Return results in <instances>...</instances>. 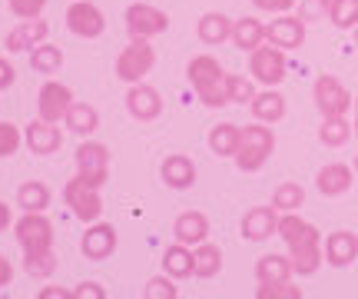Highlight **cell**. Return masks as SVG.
Segmentation results:
<instances>
[{"label":"cell","mask_w":358,"mask_h":299,"mask_svg":"<svg viewBox=\"0 0 358 299\" xmlns=\"http://www.w3.org/2000/svg\"><path fill=\"white\" fill-rule=\"evenodd\" d=\"M226 93H229V104H252L256 97V83L243 74H226Z\"/></svg>","instance_id":"cell-37"},{"label":"cell","mask_w":358,"mask_h":299,"mask_svg":"<svg viewBox=\"0 0 358 299\" xmlns=\"http://www.w3.org/2000/svg\"><path fill=\"white\" fill-rule=\"evenodd\" d=\"M163 273H169L173 279H189L196 276V256H192V246L186 243H173L163 253Z\"/></svg>","instance_id":"cell-27"},{"label":"cell","mask_w":358,"mask_h":299,"mask_svg":"<svg viewBox=\"0 0 358 299\" xmlns=\"http://www.w3.org/2000/svg\"><path fill=\"white\" fill-rule=\"evenodd\" d=\"M66 30H70L73 37L96 40V37H103V30H106V17H103V11L93 0H73L70 11H66Z\"/></svg>","instance_id":"cell-11"},{"label":"cell","mask_w":358,"mask_h":299,"mask_svg":"<svg viewBox=\"0 0 358 299\" xmlns=\"http://www.w3.org/2000/svg\"><path fill=\"white\" fill-rule=\"evenodd\" d=\"M17 207L24 209V213H47V207H50V186L40 183V180L20 183V190H17Z\"/></svg>","instance_id":"cell-30"},{"label":"cell","mask_w":358,"mask_h":299,"mask_svg":"<svg viewBox=\"0 0 358 299\" xmlns=\"http://www.w3.org/2000/svg\"><path fill=\"white\" fill-rule=\"evenodd\" d=\"M70 106H73V90L66 83H60V80L47 77V83L37 93V113L43 120H50V123H60Z\"/></svg>","instance_id":"cell-13"},{"label":"cell","mask_w":358,"mask_h":299,"mask_svg":"<svg viewBox=\"0 0 358 299\" xmlns=\"http://www.w3.org/2000/svg\"><path fill=\"white\" fill-rule=\"evenodd\" d=\"M80 253L90 263H103L116 253V230L110 223H87V233L80 236Z\"/></svg>","instance_id":"cell-15"},{"label":"cell","mask_w":358,"mask_h":299,"mask_svg":"<svg viewBox=\"0 0 358 299\" xmlns=\"http://www.w3.org/2000/svg\"><path fill=\"white\" fill-rule=\"evenodd\" d=\"M306 203V190H302V183H279L275 186V193H272V207L279 209V213H299V207Z\"/></svg>","instance_id":"cell-34"},{"label":"cell","mask_w":358,"mask_h":299,"mask_svg":"<svg viewBox=\"0 0 358 299\" xmlns=\"http://www.w3.org/2000/svg\"><path fill=\"white\" fill-rule=\"evenodd\" d=\"M143 296L146 299H176L179 286H176V279H173V276L163 273V276H153V279L143 286Z\"/></svg>","instance_id":"cell-38"},{"label":"cell","mask_w":358,"mask_h":299,"mask_svg":"<svg viewBox=\"0 0 358 299\" xmlns=\"http://www.w3.org/2000/svg\"><path fill=\"white\" fill-rule=\"evenodd\" d=\"M40 299H73V289H57V286H47V289H40Z\"/></svg>","instance_id":"cell-47"},{"label":"cell","mask_w":358,"mask_h":299,"mask_svg":"<svg viewBox=\"0 0 358 299\" xmlns=\"http://www.w3.org/2000/svg\"><path fill=\"white\" fill-rule=\"evenodd\" d=\"M352 127H355V137H358V117H355V123H352Z\"/></svg>","instance_id":"cell-49"},{"label":"cell","mask_w":358,"mask_h":299,"mask_svg":"<svg viewBox=\"0 0 358 299\" xmlns=\"http://www.w3.org/2000/svg\"><path fill=\"white\" fill-rule=\"evenodd\" d=\"M153 67H156L153 43L143 37H129V43L120 50V57H116L113 74L123 80V83H140V80H146L153 74Z\"/></svg>","instance_id":"cell-4"},{"label":"cell","mask_w":358,"mask_h":299,"mask_svg":"<svg viewBox=\"0 0 358 299\" xmlns=\"http://www.w3.org/2000/svg\"><path fill=\"white\" fill-rule=\"evenodd\" d=\"M73 160H77V176L80 180L103 190V183L110 180V150H106L103 144H96V140H83V144L77 146Z\"/></svg>","instance_id":"cell-6"},{"label":"cell","mask_w":358,"mask_h":299,"mask_svg":"<svg viewBox=\"0 0 358 299\" xmlns=\"http://www.w3.org/2000/svg\"><path fill=\"white\" fill-rule=\"evenodd\" d=\"M355 176H358V153H355Z\"/></svg>","instance_id":"cell-50"},{"label":"cell","mask_w":358,"mask_h":299,"mask_svg":"<svg viewBox=\"0 0 358 299\" xmlns=\"http://www.w3.org/2000/svg\"><path fill=\"white\" fill-rule=\"evenodd\" d=\"M10 279H13V266H10V260L0 253V289L10 286Z\"/></svg>","instance_id":"cell-46"},{"label":"cell","mask_w":358,"mask_h":299,"mask_svg":"<svg viewBox=\"0 0 358 299\" xmlns=\"http://www.w3.org/2000/svg\"><path fill=\"white\" fill-rule=\"evenodd\" d=\"M355 47H358V27H355Z\"/></svg>","instance_id":"cell-52"},{"label":"cell","mask_w":358,"mask_h":299,"mask_svg":"<svg viewBox=\"0 0 358 299\" xmlns=\"http://www.w3.org/2000/svg\"><path fill=\"white\" fill-rule=\"evenodd\" d=\"M239 133H243V127H236V123H216L209 130V137H206V144H209V150L216 156L232 160L236 150H239Z\"/></svg>","instance_id":"cell-29"},{"label":"cell","mask_w":358,"mask_h":299,"mask_svg":"<svg viewBox=\"0 0 358 299\" xmlns=\"http://www.w3.org/2000/svg\"><path fill=\"white\" fill-rule=\"evenodd\" d=\"M279 236L289 246V260L299 276H315L319 266L325 263V243L322 233L308 220H302L299 213H282L279 220Z\"/></svg>","instance_id":"cell-1"},{"label":"cell","mask_w":358,"mask_h":299,"mask_svg":"<svg viewBox=\"0 0 358 299\" xmlns=\"http://www.w3.org/2000/svg\"><path fill=\"white\" fill-rule=\"evenodd\" d=\"M256 11H266V13H292V7L299 0H252Z\"/></svg>","instance_id":"cell-43"},{"label":"cell","mask_w":358,"mask_h":299,"mask_svg":"<svg viewBox=\"0 0 358 299\" xmlns=\"http://www.w3.org/2000/svg\"><path fill=\"white\" fill-rule=\"evenodd\" d=\"M73 299H106V289L96 283V279H87L73 289Z\"/></svg>","instance_id":"cell-44"},{"label":"cell","mask_w":358,"mask_h":299,"mask_svg":"<svg viewBox=\"0 0 358 299\" xmlns=\"http://www.w3.org/2000/svg\"><path fill=\"white\" fill-rule=\"evenodd\" d=\"M30 67H34V74L53 77V74H60V70H64V50L43 40V43H37V47L30 50Z\"/></svg>","instance_id":"cell-31"},{"label":"cell","mask_w":358,"mask_h":299,"mask_svg":"<svg viewBox=\"0 0 358 299\" xmlns=\"http://www.w3.org/2000/svg\"><path fill=\"white\" fill-rule=\"evenodd\" d=\"M64 203L70 207V213H73L80 223H96L103 216L100 186H90V183H83L80 176H73V180L64 186Z\"/></svg>","instance_id":"cell-8"},{"label":"cell","mask_w":358,"mask_h":299,"mask_svg":"<svg viewBox=\"0 0 358 299\" xmlns=\"http://www.w3.org/2000/svg\"><path fill=\"white\" fill-rule=\"evenodd\" d=\"M24 270H27V276H34V279H47V276L57 270V256H53V249L24 253Z\"/></svg>","instance_id":"cell-35"},{"label":"cell","mask_w":358,"mask_h":299,"mask_svg":"<svg viewBox=\"0 0 358 299\" xmlns=\"http://www.w3.org/2000/svg\"><path fill=\"white\" fill-rule=\"evenodd\" d=\"M232 43L239 50L252 53L256 47L266 43V24L259 17H239V20H232Z\"/></svg>","instance_id":"cell-26"},{"label":"cell","mask_w":358,"mask_h":299,"mask_svg":"<svg viewBox=\"0 0 358 299\" xmlns=\"http://www.w3.org/2000/svg\"><path fill=\"white\" fill-rule=\"evenodd\" d=\"M306 20L295 13H275V20L266 24V40L279 50H299L306 43Z\"/></svg>","instance_id":"cell-12"},{"label":"cell","mask_w":358,"mask_h":299,"mask_svg":"<svg viewBox=\"0 0 358 299\" xmlns=\"http://www.w3.org/2000/svg\"><path fill=\"white\" fill-rule=\"evenodd\" d=\"M7 226H10V207H7V203L0 200V233H3Z\"/></svg>","instance_id":"cell-48"},{"label":"cell","mask_w":358,"mask_h":299,"mask_svg":"<svg viewBox=\"0 0 358 299\" xmlns=\"http://www.w3.org/2000/svg\"><path fill=\"white\" fill-rule=\"evenodd\" d=\"M249 110H252V117H256L259 123H279V120L285 117V97H282L275 87H266V90H259L256 97H252Z\"/></svg>","instance_id":"cell-24"},{"label":"cell","mask_w":358,"mask_h":299,"mask_svg":"<svg viewBox=\"0 0 358 299\" xmlns=\"http://www.w3.org/2000/svg\"><path fill=\"white\" fill-rule=\"evenodd\" d=\"M196 34H199V40H203L206 47H219V43L232 40V17H226L222 11L203 13L199 24H196Z\"/></svg>","instance_id":"cell-23"},{"label":"cell","mask_w":358,"mask_h":299,"mask_svg":"<svg viewBox=\"0 0 358 299\" xmlns=\"http://www.w3.org/2000/svg\"><path fill=\"white\" fill-rule=\"evenodd\" d=\"M249 74L256 83L262 87H279L285 74H289V64H285V50L272 47V43H262L249 53Z\"/></svg>","instance_id":"cell-7"},{"label":"cell","mask_w":358,"mask_h":299,"mask_svg":"<svg viewBox=\"0 0 358 299\" xmlns=\"http://www.w3.org/2000/svg\"><path fill=\"white\" fill-rule=\"evenodd\" d=\"M292 260L289 256H282V253H266V256H259L256 260V279L259 283H285V279H292Z\"/></svg>","instance_id":"cell-28"},{"label":"cell","mask_w":358,"mask_h":299,"mask_svg":"<svg viewBox=\"0 0 358 299\" xmlns=\"http://www.w3.org/2000/svg\"><path fill=\"white\" fill-rule=\"evenodd\" d=\"M24 144H27V150H30L34 156H50V153H57V150L64 146V133H60L57 123L37 117V120H30V123L24 127Z\"/></svg>","instance_id":"cell-16"},{"label":"cell","mask_w":358,"mask_h":299,"mask_svg":"<svg viewBox=\"0 0 358 299\" xmlns=\"http://www.w3.org/2000/svg\"><path fill=\"white\" fill-rule=\"evenodd\" d=\"M329 20L338 30H355L358 27V0H332Z\"/></svg>","instance_id":"cell-36"},{"label":"cell","mask_w":358,"mask_h":299,"mask_svg":"<svg viewBox=\"0 0 358 299\" xmlns=\"http://www.w3.org/2000/svg\"><path fill=\"white\" fill-rule=\"evenodd\" d=\"M50 34V24L43 17H34V20H20L7 34V53H30L37 43H43Z\"/></svg>","instance_id":"cell-18"},{"label":"cell","mask_w":358,"mask_h":299,"mask_svg":"<svg viewBox=\"0 0 358 299\" xmlns=\"http://www.w3.org/2000/svg\"><path fill=\"white\" fill-rule=\"evenodd\" d=\"M173 236H176V243H186V246L206 243L209 239V220H206V213H199V209L179 213L176 223H173Z\"/></svg>","instance_id":"cell-21"},{"label":"cell","mask_w":358,"mask_h":299,"mask_svg":"<svg viewBox=\"0 0 358 299\" xmlns=\"http://www.w3.org/2000/svg\"><path fill=\"white\" fill-rule=\"evenodd\" d=\"M358 260V236L352 230H335L325 236V263L335 270H345Z\"/></svg>","instance_id":"cell-19"},{"label":"cell","mask_w":358,"mask_h":299,"mask_svg":"<svg viewBox=\"0 0 358 299\" xmlns=\"http://www.w3.org/2000/svg\"><path fill=\"white\" fill-rule=\"evenodd\" d=\"M66 130L77 133V137H93V133L100 130V110L93 104H83V100H73V106L66 110Z\"/></svg>","instance_id":"cell-25"},{"label":"cell","mask_w":358,"mask_h":299,"mask_svg":"<svg viewBox=\"0 0 358 299\" xmlns=\"http://www.w3.org/2000/svg\"><path fill=\"white\" fill-rule=\"evenodd\" d=\"M332 11V0H299V17L306 24H315V20H325Z\"/></svg>","instance_id":"cell-41"},{"label":"cell","mask_w":358,"mask_h":299,"mask_svg":"<svg viewBox=\"0 0 358 299\" xmlns=\"http://www.w3.org/2000/svg\"><path fill=\"white\" fill-rule=\"evenodd\" d=\"M352 133H355V127L348 123V117H322L319 140L325 146H345Z\"/></svg>","instance_id":"cell-33"},{"label":"cell","mask_w":358,"mask_h":299,"mask_svg":"<svg viewBox=\"0 0 358 299\" xmlns=\"http://www.w3.org/2000/svg\"><path fill=\"white\" fill-rule=\"evenodd\" d=\"M279 220L282 213L275 207H252L243 216L239 230H243V236L249 243H266L272 236H279Z\"/></svg>","instance_id":"cell-17"},{"label":"cell","mask_w":358,"mask_h":299,"mask_svg":"<svg viewBox=\"0 0 358 299\" xmlns=\"http://www.w3.org/2000/svg\"><path fill=\"white\" fill-rule=\"evenodd\" d=\"M20 146H24L20 127H13L10 120H0V160H3V156H13Z\"/></svg>","instance_id":"cell-40"},{"label":"cell","mask_w":358,"mask_h":299,"mask_svg":"<svg viewBox=\"0 0 358 299\" xmlns=\"http://www.w3.org/2000/svg\"><path fill=\"white\" fill-rule=\"evenodd\" d=\"M186 77H189L192 90L199 93L209 110H219V106H229V93H226V70L219 67L216 57L209 53H199L186 64Z\"/></svg>","instance_id":"cell-2"},{"label":"cell","mask_w":358,"mask_h":299,"mask_svg":"<svg viewBox=\"0 0 358 299\" xmlns=\"http://www.w3.org/2000/svg\"><path fill=\"white\" fill-rule=\"evenodd\" d=\"M13 80H17V70H13V64L7 60V57H0V93L10 90Z\"/></svg>","instance_id":"cell-45"},{"label":"cell","mask_w":358,"mask_h":299,"mask_svg":"<svg viewBox=\"0 0 358 299\" xmlns=\"http://www.w3.org/2000/svg\"><path fill=\"white\" fill-rule=\"evenodd\" d=\"M355 117H358V97H355Z\"/></svg>","instance_id":"cell-51"},{"label":"cell","mask_w":358,"mask_h":299,"mask_svg":"<svg viewBox=\"0 0 358 299\" xmlns=\"http://www.w3.org/2000/svg\"><path fill=\"white\" fill-rule=\"evenodd\" d=\"M159 176H163V183L169 190H189L196 183V163L186 153H169L159 163Z\"/></svg>","instance_id":"cell-20"},{"label":"cell","mask_w":358,"mask_h":299,"mask_svg":"<svg viewBox=\"0 0 358 299\" xmlns=\"http://www.w3.org/2000/svg\"><path fill=\"white\" fill-rule=\"evenodd\" d=\"M315 186H319L322 196H345L352 190V167L348 163H325V167L315 173Z\"/></svg>","instance_id":"cell-22"},{"label":"cell","mask_w":358,"mask_h":299,"mask_svg":"<svg viewBox=\"0 0 358 299\" xmlns=\"http://www.w3.org/2000/svg\"><path fill=\"white\" fill-rule=\"evenodd\" d=\"M192 256H196V276L199 279H213V276L222 273V249L216 243H199V246H192Z\"/></svg>","instance_id":"cell-32"},{"label":"cell","mask_w":358,"mask_h":299,"mask_svg":"<svg viewBox=\"0 0 358 299\" xmlns=\"http://www.w3.org/2000/svg\"><path fill=\"white\" fill-rule=\"evenodd\" d=\"M13 236L24 253H37V249H53V223L43 216V213H24L17 226H13Z\"/></svg>","instance_id":"cell-10"},{"label":"cell","mask_w":358,"mask_h":299,"mask_svg":"<svg viewBox=\"0 0 358 299\" xmlns=\"http://www.w3.org/2000/svg\"><path fill=\"white\" fill-rule=\"evenodd\" d=\"M7 7H10L13 17H20V20H34V17L43 13L47 0H7Z\"/></svg>","instance_id":"cell-42"},{"label":"cell","mask_w":358,"mask_h":299,"mask_svg":"<svg viewBox=\"0 0 358 299\" xmlns=\"http://www.w3.org/2000/svg\"><path fill=\"white\" fill-rule=\"evenodd\" d=\"M312 100H315L322 117H345L348 110L355 106L352 93L345 90V83L338 77H332V74L315 77V83H312Z\"/></svg>","instance_id":"cell-5"},{"label":"cell","mask_w":358,"mask_h":299,"mask_svg":"<svg viewBox=\"0 0 358 299\" xmlns=\"http://www.w3.org/2000/svg\"><path fill=\"white\" fill-rule=\"evenodd\" d=\"M123 104H127L129 117L140 120V123H150V120H156L163 113V97H159V90L150 87V83H143V80L140 83H129Z\"/></svg>","instance_id":"cell-14"},{"label":"cell","mask_w":358,"mask_h":299,"mask_svg":"<svg viewBox=\"0 0 358 299\" xmlns=\"http://www.w3.org/2000/svg\"><path fill=\"white\" fill-rule=\"evenodd\" d=\"M123 20H127L129 37L153 40V37H159V34H166L169 30V13L159 11V7H153V4H143V0L129 4Z\"/></svg>","instance_id":"cell-9"},{"label":"cell","mask_w":358,"mask_h":299,"mask_svg":"<svg viewBox=\"0 0 358 299\" xmlns=\"http://www.w3.org/2000/svg\"><path fill=\"white\" fill-rule=\"evenodd\" d=\"M259 299H302V286H292V279H285V283H259L256 289Z\"/></svg>","instance_id":"cell-39"},{"label":"cell","mask_w":358,"mask_h":299,"mask_svg":"<svg viewBox=\"0 0 358 299\" xmlns=\"http://www.w3.org/2000/svg\"><path fill=\"white\" fill-rule=\"evenodd\" d=\"M275 153V133L272 127L266 123H252V127H243L239 133V150H236V167L243 169V173H256L268 163V156Z\"/></svg>","instance_id":"cell-3"}]
</instances>
